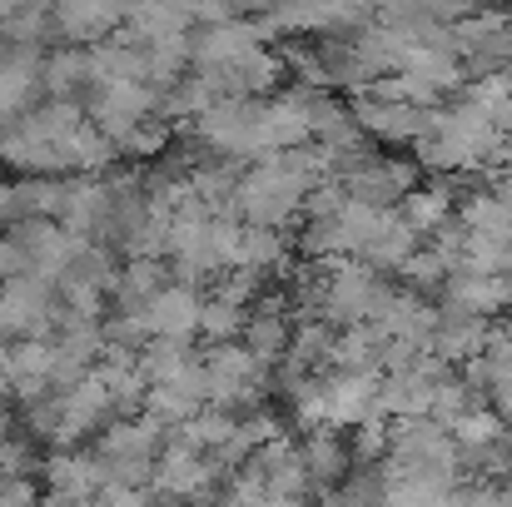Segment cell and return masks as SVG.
I'll return each instance as SVG.
<instances>
[{
	"label": "cell",
	"mask_w": 512,
	"mask_h": 507,
	"mask_svg": "<svg viewBox=\"0 0 512 507\" xmlns=\"http://www.w3.org/2000/svg\"><path fill=\"white\" fill-rule=\"evenodd\" d=\"M0 507H30V493H25V483H10V488H0Z\"/></svg>",
	"instance_id": "obj_1"
}]
</instances>
